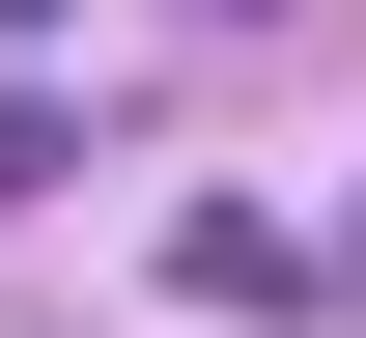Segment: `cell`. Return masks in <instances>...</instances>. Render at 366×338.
I'll use <instances>...</instances> for the list:
<instances>
[{
    "instance_id": "1",
    "label": "cell",
    "mask_w": 366,
    "mask_h": 338,
    "mask_svg": "<svg viewBox=\"0 0 366 338\" xmlns=\"http://www.w3.org/2000/svg\"><path fill=\"white\" fill-rule=\"evenodd\" d=\"M0 29H56V0H0Z\"/></svg>"
},
{
    "instance_id": "2",
    "label": "cell",
    "mask_w": 366,
    "mask_h": 338,
    "mask_svg": "<svg viewBox=\"0 0 366 338\" xmlns=\"http://www.w3.org/2000/svg\"><path fill=\"white\" fill-rule=\"evenodd\" d=\"M226 29H254V0H226Z\"/></svg>"
}]
</instances>
